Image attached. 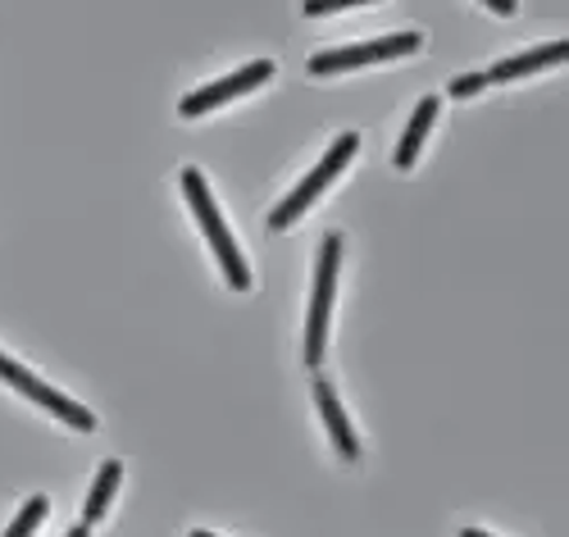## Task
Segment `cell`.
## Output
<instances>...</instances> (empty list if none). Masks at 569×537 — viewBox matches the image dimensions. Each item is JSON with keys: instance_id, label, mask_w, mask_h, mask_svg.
<instances>
[{"instance_id": "6da1fadb", "label": "cell", "mask_w": 569, "mask_h": 537, "mask_svg": "<svg viewBox=\"0 0 569 537\" xmlns=\"http://www.w3.org/2000/svg\"><path fill=\"white\" fill-rule=\"evenodd\" d=\"M182 191H187V201H192V210H197V223L206 228L210 247H214V256H219V265H223L228 287H232V291H247V287H251V269H247L242 251H237V241H232V232H228V223H223V215H219V206H214V197H210L206 178H201L197 169H182Z\"/></svg>"}, {"instance_id": "7a4b0ae2", "label": "cell", "mask_w": 569, "mask_h": 537, "mask_svg": "<svg viewBox=\"0 0 569 537\" xmlns=\"http://www.w3.org/2000/svg\"><path fill=\"white\" fill-rule=\"evenodd\" d=\"M338 265H342V237L328 232L319 247V269H315V297H310V319H306V365L315 369L323 360V337H328V310H333L338 291Z\"/></svg>"}, {"instance_id": "3957f363", "label": "cell", "mask_w": 569, "mask_h": 537, "mask_svg": "<svg viewBox=\"0 0 569 537\" xmlns=\"http://www.w3.org/2000/svg\"><path fill=\"white\" fill-rule=\"evenodd\" d=\"M356 151H360V137H356V132H342L333 146H328V156L315 165V173H306V182H301V187L292 191V197H288V201H282V206L269 215V228H273V232L292 228V223H297V219L310 210V201L319 197V191H323L328 182H333V178H338V173L351 165V156H356Z\"/></svg>"}, {"instance_id": "277c9868", "label": "cell", "mask_w": 569, "mask_h": 537, "mask_svg": "<svg viewBox=\"0 0 569 537\" xmlns=\"http://www.w3.org/2000/svg\"><path fill=\"white\" fill-rule=\"evenodd\" d=\"M419 46H423L419 32L378 37V41H365V46H338V51H319V56L310 60V73H315V78H328V73H342V69L378 64V60H401V56H415Z\"/></svg>"}, {"instance_id": "5b68a950", "label": "cell", "mask_w": 569, "mask_h": 537, "mask_svg": "<svg viewBox=\"0 0 569 537\" xmlns=\"http://www.w3.org/2000/svg\"><path fill=\"white\" fill-rule=\"evenodd\" d=\"M0 378H6L10 387H19V392L28 397V401H37L41 410H51L56 419H64L69 428H82V432H91L97 428V415H91L87 406H78V401H69L64 392H56V387H46L41 378H32L23 365H14L10 356H0Z\"/></svg>"}, {"instance_id": "8992f818", "label": "cell", "mask_w": 569, "mask_h": 537, "mask_svg": "<svg viewBox=\"0 0 569 537\" xmlns=\"http://www.w3.org/2000/svg\"><path fill=\"white\" fill-rule=\"evenodd\" d=\"M269 78H273V64H269V60L242 64L237 73H228V78H219V82H210V87L192 91V96H187V101H182L178 110H182V119H197V115H206V110H214V106L232 101V96H242V91H256V87H264Z\"/></svg>"}, {"instance_id": "52a82bcc", "label": "cell", "mask_w": 569, "mask_h": 537, "mask_svg": "<svg viewBox=\"0 0 569 537\" xmlns=\"http://www.w3.org/2000/svg\"><path fill=\"white\" fill-rule=\"evenodd\" d=\"M315 401H319V415L328 424V437H333L338 456L342 460H360V442H356V432H351V424L342 415V401H338V392H333V382L328 378H315Z\"/></svg>"}, {"instance_id": "ba28073f", "label": "cell", "mask_w": 569, "mask_h": 537, "mask_svg": "<svg viewBox=\"0 0 569 537\" xmlns=\"http://www.w3.org/2000/svg\"><path fill=\"white\" fill-rule=\"evenodd\" d=\"M565 56H569V46H565V41H551V46H538V51H525V56H515V60H506V64H492L483 78H488V82H510V78L538 73V69H547V64H560Z\"/></svg>"}, {"instance_id": "9c48e42d", "label": "cell", "mask_w": 569, "mask_h": 537, "mask_svg": "<svg viewBox=\"0 0 569 537\" xmlns=\"http://www.w3.org/2000/svg\"><path fill=\"white\" fill-rule=\"evenodd\" d=\"M433 119H438V101H433V96H423L419 110H415V119H410V128H406V137L397 141V169H410V165H415V156H419L423 137H429Z\"/></svg>"}, {"instance_id": "30bf717a", "label": "cell", "mask_w": 569, "mask_h": 537, "mask_svg": "<svg viewBox=\"0 0 569 537\" xmlns=\"http://www.w3.org/2000/svg\"><path fill=\"white\" fill-rule=\"evenodd\" d=\"M119 478H123V465L119 460H106L101 465V474H97V483H91V497H87V506H82V524L91 528L106 510H110V497H114V487H119Z\"/></svg>"}, {"instance_id": "8fae6325", "label": "cell", "mask_w": 569, "mask_h": 537, "mask_svg": "<svg viewBox=\"0 0 569 537\" xmlns=\"http://www.w3.org/2000/svg\"><path fill=\"white\" fill-rule=\"evenodd\" d=\"M46 510H51V501H46V497H32V501L23 506V515L10 524V533H6V537H32V528L46 519Z\"/></svg>"}, {"instance_id": "7c38bea8", "label": "cell", "mask_w": 569, "mask_h": 537, "mask_svg": "<svg viewBox=\"0 0 569 537\" xmlns=\"http://www.w3.org/2000/svg\"><path fill=\"white\" fill-rule=\"evenodd\" d=\"M488 87V78L483 73H465V78H456L451 82V96H456V101H465V96H479Z\"/></svg>"}, {"instance_id": "4fadbf2b", "label": "cell", "mask_w": 569, "mask_h": 537, "mask_svg": "<svg viewBox=\"0 0 569 537\" xmlns=\"http://www.w3.org/2000/svg\"><path fill=\"white\" fill-rule=\"evenodd\" d=\"M492 14H515V0H488Z\"/></svg>"}, {"instance_id": "5bb4252c", "label": "cell", "mask_w": 569, "mask_h": 537, "mask_svg": "<svg viewBox=\"0 0 569 537\" xmlns=\"http://www.w3.org/2000/svg\"><path fill=\"white\" fill-rule=\"evenodd\" d=\"M64 537H91V533H87V524H78V528H69Z\"/></svg>"}, {"instance_id": "9a60e30c", "label": "cell", "mask_w": 569, "mask_h": 537, "mask_svg": "<svg viewBox=\"0 0 569 537\" xmlns=\"http://www.w3.org/2000/svg\"><path fill=\"white\" fill-rule=\"evenodd\" d=\"M460 537H488V533H483V528H465Z\"/></svg>"}, {"instance_id": "2e32d148", "label": "cell", "mask_w": 569, "mask_h": 537, "mask_svg": "<svg viewBox=\"0 0 569 537\" xmlns=\"http://www.w3.org/2000/svg\"><path fill=\"white\" fill-rule=\"evenodd\" d=\"M192 537H214V533H206V528H197V533H192Z\"/></svg>"}]
</instances>
